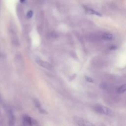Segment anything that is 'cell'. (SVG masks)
<instances>
[{"mask_svg":"<svg viewBox=\"0 0 126 126\" xmlns=\"http://www.w3.org/2000/svg\"><path fill=\"white\" fill-rule=\"evenodd\" d=\"M94 110L98 113L103 114L106 116H113L114 113L109 108L101 104H96L93 107Z\"/></svg>","mask_w":126,"mask_h":126,"instance_id":"1","label":"cell"},{"mask_svg":"<svg viewBox=\"0 0 126 126\" xmlns=\"http://www.w3.org/2000/svg\"><path fill=\"white\" fill-rule=\"evenodd\" d=\"M23 121L25 125L29 126H39L37 121L33 118L28 116L25 115L23 118Z\"/></svg>","mask_w":126,"mask_h":126,"instance_id":"2","label":"cell"},{"mask_svg":"<svg viewBox=\"0 0 126 126\" xmlns=\"http://www.w3.org/2000/svg\"><path fill=\"white\" fill-rule=\"evenodd\" d=\"M74 121L79 126H95L91 122L80 117H75Z\"/></svg>","mask_w":126,"mask_h":126,"instance_id":"3","label":"cell"},{"mask_svg":"<svg viewBox=\"0 0 126 126\" xmlns=\"http://www.w3.org/2000/svg\"><path fill=\"white\" fill-rule=\"evenodd\" d=\"M37 63L42 67H43L45 69H48V70H52L53 69V66L48 62L43 61L41 60H37L36 61Z\"/></svg>","mask_w":126,"mask_h":126,"instance_id":"4","label":"cell"},{"mask_svg":"<svg viewBox=\"0 0 126 126\" xmlns=\"http://www.w3.org/2000/svg\"><path fill=\"white\" fill-rule=\"evenodd\" d=\"M33 102H34L35 106L36 107V108L38 109V111L40 113H42L43 114H47V111L42 107V106L41 105L40 102L38 100H37L36 99H34Z\"/></svg>","mask_w":126,"mask_h":126,"instance_id":"5","label":"cell"},{"mask_svg":"<svg viewBox=\"0 0 126 126\" xmlns=\"http://www.w3.org/2000/svg\"><path fill=\"white\" fill-rule=\"evenodd\" d=\"M85 11L87 13L90 14H93V15H96V16H101V14H100L99 12L94 10V9H92L90 8H89V7H85Z\"/></svg>","mask_w":126,"mask_h":126,"instance_id":"6","label":"cell"},{"mask_svg":"<svg viewBox=\"0 0 126 126\" xmlns=\"http://www.w3.org/2000/svg\"><path fill=\"white\" fill-rule=\"evenodd\" d=\"M102 38L105 40H112L114 38L113 35L110 33H105L102 35Z\"/></svg>","mask_w":126,"mask_h":126,"instance_id":"7","label":"cell"},{"mask_svg":"<svg viewBox=\"0 0 126 126\" xmlns=\"http://www.w3.org/2000/svg\"><path fill=\"white\" fill-rule=\"evenodd\" d=\"M15 124V117L12 112L9 113V124L10 126H13Z\"/></svg>","mask_w":126,"mask_h":126,"instance_id":"8","label":"cell"},{"mask_svg":"<svg viewBox=\"0 0 126 126\" xmlns=\"http://www.w3.org/2000/svg\"><path fill=\"white\" fill-rule=\"evenodd\" d=\"M126 91V85L124 84L117 89V92L119 94H123Z\"/></svg>","mask_w":126,"mask_h":126,"instance_id":"9","label":"cell"},{"mask_svg":"<svg viewBox=\"0 0 126 126\" xmlns=\"http://www.w3.org/2000/svg\"><path fill=\"white\" fill-rule=\"evenodd\" d=\"M32 15H33V12H32V10L29 11L27 12V17H28L29 18H32Z\"/></svg>","mask_w":126,"mask_h":126,"instance_id":"10","label":"cell"},{"mask_svg":"<svg viewBox=\"0 0 126 126\" xmlns=\"http://www.w3.org/2000/svg\"><path fill=\"white\" fill-rule=\"evenodd\" d=\"M85 79L87 81H88V82L90 83H93L94 82V80L93 79L90 77H88V76H86L85 77Z\"/></svg>","mask_w":126,"mask_h":126,"instance_id":"11","label":"cell"}]
</instances>
